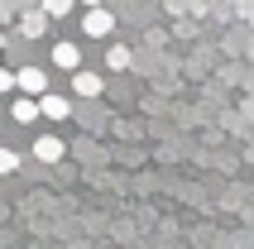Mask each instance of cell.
Returning <instances> with one entry per match:
<instances>
[{
    "instance_id": "obj_8",
    "label": "cell",
    "mask_w": 254,
    "mask_h": 249,
    "mask_svg": "<svg viewBox=\"0 0 254 249\" xmlns=\"http://www.w3.org/2000/svg\"><path fill=\"white\" fill-rule=\"evenodd\" d=\"M19 29H24L29 39H39L43 29H48V10H43V5H39V10H34V14H24V19H19Z\"/></svg>"
},
{
    "instance_id": "obj_13",
    "label": "cell",
    "mask_w": 254,
    "mask_h": 249,
    "mask_svg": "<svg viewBox=\"0 0 254 249\" xmlns=\"http://www.w3.org/2000/svg\"><path fill=\"white\" fill-rule=\"evenodd\" d=\"M82 5H86V10H91V5H101V0H82Z\"/></svg>"
},
{
    "instance_id": "obj_5",
    "label": "cell",
    "mask_w": 254,
    "mask_h": 249,
    "mask_svg": "<svg viewBox=\"0 0 254 249\" xmlns=\"http://www.w3.org/2000/svg\"><path fill=\"white\" fill-rule=\"evenodd\" d=\"M10 115H14L19 124H34V120L43 115V111H39V96H19V101H14V111H10Z\"/></svg>"
},
{
    "instance_id": "obj_11",
    "label": "cell",
    "mask_w": 254,
    "mask_h": 249,
    "mask_svg": "<svg viewBox=\"0 0 254 249\" xmlns=\"http://www.w3.org/2000/svg\"><path fill=\"white\" fill-rule=\"evenodd\" d=\"M14 168H19V153L0 144V173H14Z\"/></svg>"
},
{
    "instance_id": "obj_9",
    "label": "cell",
    "mask_w": 254,
    "mask_h": 249,
    "mask_svg": "<svg viewBox=\"0 0 254 249\" xmlns=\"http://www.w3.org/2000/svg\"><path fill=\"white\" fill-rule=\"evenodd\" d=\"M106 62H111L115 72H120V67H129V48H125V43H115L111 53H106Z\"/></svg>"
},
{
    "instance_id": "obj_3",
    "label": "cell",
    "mask_w": 254,
    "mask_h": 249,
    "mask_svg": "<svg viewBox=\"0 0 254 249\" xmlns=\"http://www.w3.org/2000/svg\"><path fill=\"white\" fill-rule=\"evenodd\" d=\"M39 111H43V120H67L72 106L63 96H53V91H43V96H39Z\"/></svg>"
},
{
    "instance_id": "obj_7",
    "label": "cell",
    "mask_w": 254,
    "mask_h": 249,
    "mask_svg": "<svg viewBox=\"0 0 254 249\" xmlns=\"http://www.w3.org/2000/svg\"><path fill=\"white\" fill-rule=\"evenodd\" d=\"M34 153H39L43 163H58V158H63V153H67V149H63V139H53V134H43L39 144H34Z\"/></svg>"
},
{
    "instance_id": "obj_12",
    "label": "cell",
    "mask_w": 254,
    "mask_h": 249,
    "mask_svg": "<svg viewBox=\"0 0 254 249\" xmlns=\"http://www.w3.org/2000/svg\"><path fill=\"white\" fill-rule=\"evenodd\" d=\"M14 86H19V82H14V72H5V67H0V91H14Z\"/></svg>"
},
{
    "instance_id": "obj_10",
    "label": "cell",
    "mask_w": 254,
    "mask_h": 249,
    "mask_svg": "<svg viewBox=\"0 0 254 249\" xmlns=\"http://www.w3.org/2000/svg\"><path fill=\"white\" fill-rule=\"evenodd\" d=\"M77 0H43V10H48V19H63V14L72 10Z\"/></svg>"
},
{
    "instance_id": "obj_1",
    "label": "cell",
    "mask_w": 254,
    "mask_h": 249,
    "mask_svg": "<svg viewBox=\"0 0 254 249\" xmlns=\"http://www.w3.org/2000/svg\"><path fill=\"white\" fill-rule=\"evenodd\" d=\"M111 29H115V14L111 10H101V5L86 10V19H82V34H86V39H106Z\"/></svg>"
},
{
    "instance_id": "obj_2",
    "label": "cell",
    "mask_w": 254,
    "mask_h": 249,
    "mask_svg": "<svg viewBox=\"0 0 254 249\" xmlns=\"http://www.w3.org/2000/svg\"><path fill=\"white\" fill-rule=\"evenodd\" d=\"M14 82H19V91H24V96H43V91H48L43 67H19V72H14Z\"/></svg>"
},
{
    "instance_id": "obj_6",
    "label": "cell",
    "mask_w": 254,
    "mask_h": 249,
    "mask_svg": "<svg viewBox=\"0 0 254 249\" xmlns=\"http://www.w3.org/2000/svg\"><path fill=\"white\" fill-rule=\"evenodd\" d=\"M72 86H77V96H101V86H106V82H101L96 72H82V67H77V77H72Z\"/></svg>"
},
{
    "instance_id": "obj_4",
    "label": "cell",
    "mask_w": 254,
    "mask_h": 249,
    "mask_svg": "<svg viewBox=\"0 0 254 249\" xmlns=\"http://www.w3.org/2000/svg\"><path fill=\"white\" fill-rule=\"evenodd\" d=\"M53 62L63 72H77V62H82V48L77 43H53Z\"/></svg>"
}]
</instances>
